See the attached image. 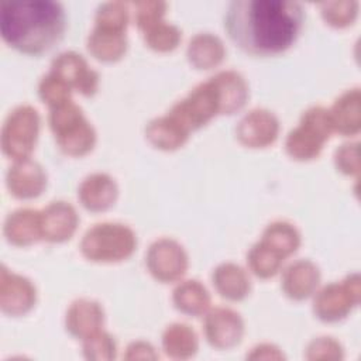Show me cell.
Instances as JSON below:
<instances>
[{
	"label": "cell",
	"instance_id": "1",
	"mask_svg": "<svg viewBox=\"0 0 361 361\" xmlns=\"http://www.w3.org/2000/svg\"><path fill=\"white\" fill-rule=\"evenodd\" d=\"M303 10L296 1L235 0L227 7L224 28L243 51L251 55H276L299 37Z\"/></svg>",
	"mask_w": 361,
	"mask_h": 361
},
{
	"label": "cell",
	"instance_id": "2",
	"mask_svg": "<svg viewBox=\"0 0 361 361\" xmlns=\"http://www.w3.org/2000/svg\"><path fill=\"white\" fill-rule=\"evenodd\" d=\"M0 31L14 49L41 55L61 41L65 31V11L56 1H13L1 6Z\"/></svg>",
	"mask_w": 361,
	"mask_h": 361
},
{
	"label": "cell",
	"instance_id": "3",
	"mask_svg": "<svg viewBox=\"0 0 361 361\" xmlns=\"http://www.w3.org/2000/svg\"><path fill=\"white\" fill-rule=\"evenodd\" d=\"M247 99L248 86L244 78L234 71H223L175 103L166 117L189 135L216 114H231L240 110Z\"/></svg>",
	"mask_w": 361,
	"mask_h": 361
},
{
	"label": "cell",
	"instance_id": "4",
	"mask_svg": "<svg viewBox=\"0 0 361 361\" xmlns=\"http://www.w3.org/2000/svg\"><path fill=\"white\" fill-rule=\"evenodd\" d=\"M49 127L59 148L68 155L80 157L94 147L96 131L72 100L51 107Z\"/></svg>",
	"mask_w": 361,
	"mask_h": 361
},
{
	"label": "cell",
	"instance_id": "5",
	"mask_svg": "<svg viewBox=\"0 0 361 361\" xmlns=\"http://www.w3.org/2000/svg\"><path fill=\"white\" fill-rule=\"evenodd\" d=\"M137 245L135 233L126 224L99 223L80 241L82 254L96 262H116L128 258Z\"/></svg>",
	"mask_w": 361,
	"mask_h": 361
},
{
	"label": "cell",
	"instance_id": "6",
	"mask_svg": "<svg viewBox=\"0 0 361 361\" xmlns=\"http://www.w3.org/2000/svg\"><path fill=\"white\" fill-rule=\"evenodd\" d=\"M333 131L329 110L322 106L307 109L299 124L286 137V152L299 161L316 158Z\"/></svg>",
	"mask_w": 361,
	"mask_h": 361
},
{
	"label": "cell",
	"instance_id": "7",
	"mask_svg": "<svg viewBox=\"0 0 361 361\" xmlns=\"http://www.w3.org/2000/svg\"><path fill=\"white\" fill-rule=\"evenodd\" d=\"M39 133V116L31 106H18L7 116L1 128V149L14 161L30 158Z\"/></svg>",
	"mask_w": 361,
	"mask_h": 361
},
{
	"label": "cell",
	"instance_id": "8",
	"mask_svg": "<svg viewBox=\"0 0 361 361\" xmlns=\"http://www.w3.org/2000/svg\"><path fill=\"white\" fill-rule=\"evenodd\" d=\"M360 300L358 274L348 275L341 282H333L322 288L313 302L314 314L323 322L344 319Z\"/></svg>",
	"mask_w": 361,
	"mask_h": 361
},
{
	"label": "cell",
	"instance_id": "9",
	"mask_svg": "<svg viewBox=\"0 0 361 361\" xmlns=\"http://www.w3.org/2000/svg\"><path fill=\"white\" fill-rule=\"evenodd\" d=\"M145 262L151 275L161 282H173L188 269V255L183 247L168 237L158 238L149 245Z\"/></svg>",
	"mask_w": 361,
	"mask_h": 361
},
{
	"label": "cell",
	"instance_id": "10",
	"mask_svg": "<svg viewBox=\"0 0 361 361\" xmlns=\"http://www.w3.org/2000/svg\"><path fill=\"white\" fill-rule=\"evenodd\" d=\"M49 72L62 79L71 89H75L85 96L94 94L99 87L97 72L87 65L82 55L73 51L59 54L52 61Z\"/></svg>",
	"mask_w": 361,
	"mask_h": 361
},
{
	"label": "cell",
	"instance_id": "11",
	"mask_svg": "<svg viewBox=\"0 0 361 361\" xmlns=\"http://www.w3.org/2000/svg\"><path fill=\"white\" fill-rule=\"evenodd\" d=\"M203 329L207 341L220 350L234 347L244 334L241 316L228 307L212 309L204 317Z\"/></svg>",
	"mask_w": 361,
	"mask_h": 361
},
{
	"label": "cell",
	"instance_id": "12",
	"mask_svg": "<svg viewBox=\"0 0 361 361\" xmlns=\"http://www.w3.org/2000/svg\"><path fill=\"white\" fill-rule=\"evenodd\" d=\"M37 299L35 286L30 279L10 272L4 265L0 271V307L4 313L20 316L32 309Z\"/></svg>",
	"mask_w": 361,
	"mask_h": 361
},
{
	"label": "cell",
	"instance_id": "13",
	"mask_svg": "<svg viewBox=\"0 0 361 361\" xmlns=\"http://www.w3.org/2000/svg\"><path fill=\"white\" fill-rule=\"evenodd\" d=\"M278 118L264 109H255L247 113L235 128L240 142L251 148H261L272 144L278 137Z\"/></svg>",
	"mask_w": 361,
	"mask_h": 361
},
{
	"label": "cell",
	"instance_id": "14",
	"mask_svg": "<svg viewBox=\"0 0 361 361\" xmlns=\"http://www.w3.org/2000/svg\"><path fill=\"white\" fill-rule=\"evenodd\" d=\"M47 186V173L44 168L30 159L14 161L7 172V188L18 199H32L42 193Z\"/></svg>",
	"mask_w": 361,
	"mask_h": 361
},
{
	"label": "cell",
	"instance_id": "15",
	"mask_svg": "<svg viewBox=\"0 0 361 361\" xmlns=\"http://www.w3.org/2000/svg\"><path fill=\"white\" fill-rule=\"evenodd\" d=\"M78 221L79 217L72 204L62 200L52 202L41 212L42 238L52 243L69 240L78 227Z\"/></svg>",
	"mask_w": 361,
	"mask_h": 361
},
{
	"label": "cell",
	"instance_id": "16",
	"mask_svg": "<svg viewBox=\"0 0 361 361\" xmlns=\"http://www.w3.org/2000/svg\"><path fill=\"white\" fill-rule=\"evenodd\" d=\"M117 195L118 189L114 179L100 172L86 176L78 189L80 203L90 212L107 210L114 204Z\"/></svg>",
	"mask_w": 361,
	"mask_h": 361
},
{
	"label": "cell",
	"instance_id": "17",
	"mask_svg": "<svg viewBox=\"0 0 361 361\" xmlns=\"http://www.w3.org/2000/svg\"><path fill=\"white\" fill-rule=\"evenodd\" d=\"M320 271L310 259H298L288 265L282 274V289L286 296L302 300L309 298L317 288Z\"/></svg>",
	"mask_w": 361,
	"mask_h": 361
},
{
	"label": "cell",
	"instance_id": "18",
	"mask_svg": "<svg viewBox=\"0 0 361 361\" xmlns=\"http://www.w3.org/2000/svg\"><path fill=\"white\" fill-rule=\"evenodd\" d=\"M104 322V313L102 306L89 299H78L75 300L65 317L66 330L79 338H86L93 333L99 331Z\"/></svg>",
	"mask_w": 361,
	"mask_h": 361
},
{
	"label": "cell",
	"instance_id": "19",
	"mask_svg": "<svg viewBox=\"0 0 361 361\" xmlns=\"http://www.w3.org/2000/svg\"><path fill=\"white\" fill-rule=\"evenodd\" d=\"M87 49L99 61H118L127 49L126 30L96 24L87 38Z\"/></svg>",
	"mask_w": 361,
	"mask_h": 361
},
{
	"label": "cell",
	"instance_id": "20",
	"mask_svg": "<svg viewBox=\"0 0 361 361\" xmlns=\"http://www.w3.org/2000/svg\"><path fill=\"white\" fill-rule=\"evenodd\" d=\"M4 235L14 245H30L42 238L41 212L18 209L10 213L4 221Z\"/></svg>",
	"mask_w": 361,
	"mask_h": 361
},
{
	"label": "cell",
	"instance_id": "21",
	"mask_svg": "<svg viewBox=\"0 0 361 361\" xmlns=\"http://www.w3.org/2000/svg\"><path fill=\"white\" fill-rule=\"evenodd\" d=\"M213 285L220 296L228 300L244 299L251 288L247 272L237 264L223 262L213 271Z\"/></svg>",
	"mask_w": 361,
	"mask_h": 361
},
{
	"label": "cell",
	"instance_id": "22",
	"mask_svg": "<svg viewBox=\"0 0 361 361\" xmlns=\"http://www.w3.org/2000/svg\"><path fill=\"white\" fill-rule=\"evenodd\" d=\"M333 130L343 135H354L360 130V90L344 92L329 110Z\"/></svg>",
	"mask_w": 361,
	"mask_h": 361
},
{
	"label": "cell",
	"instance_id": "23",
	"mask_svg": "<svg viewBox=\"0 0 361 361\" xmlns=\"http://www.w3.org/2000/svg\"><path fill=\"white\" fill-rule=\"evenodd\" d=\"M226 55L221 39L210 32L195 35L188 45V59L197 69H212L217 66Z\"/></svg>",
	"mask_w": 361,
	"mask_h": 361
},
{
	"label": "cell",
	"instance_id": "24",
	"mask_svg": "<svg viewBox=\"0 0 361 361\" xmlns=\"http://www.w3.org/2000/svg\"><path fill=\"white\" fill-rule=\"evenodd\" d=\"M259 241L285 259L298 250L300 234L296 227L288 221H274L267 226Z\"/></svg>",
	"mask_w": 361,
	"mask_h": 361
},
{
	"label": "cell",
	"instance_id": "25",
	"mask_svg": "<svg viewBox=\"0 0 361 361\" xmlns=\"http://www.w3.org/2000/svg\"><path fill=\"white\" fill-rule=\"evenodd\" d=\"M172 299L178 310L190 316H199L210 306V295L207 289L196 279L180 282L175 288Z\"/></svg>",
	"mask_w": 361,
	"mask_h": 361
},
{
	"label": "cell",
	"instance_id": "26",
	"mask_svg": "<svg viewBox=\"0 0 361 361\" xmlns=\"http://www.w3.org/2000/svg\"><path fill=\"white\" fill-rule=\"evenodd\" d=\"M162 345L166 355L178 360H186L197 351V337L188 324L173 323L164 331Z\"/></svg>",
	"mask_w": 361,
	"mask_h": 361
},
{
	"label": "cell",
	"instance_id": "27",
	"mask_svg": "<svg viewBox=\"0 0 361 361\" xmlns=\"http://www.w3.org/2000/svg\"><path fill=\"white\" fill-rule=\"evenodd\" d=\"M145 135L154 147L165 151L182 147L189 137L166 116L149 121L145 127Z\"/></svg>",
	"mask_w": 361,
	"mask_h": 361
},
{
	"label": "cell",
	"instance_id": "28",
	"mask_svg": "<svg viewBox=\"0 0 361 361\" xmlns=\"http://www.w3.org/2000/svg\"><path fill=\"white\" fill-rule=\"evenodd\" d=\"M142 34L147 45L159 52L175 49L182 37L180 30L176 25L169 24L162 18L144 28Z\"/></svg>",
	"mask_w": 361,
	"mask_h": 361
},
{
	"label": "cell",
	"instance_id": "29",
	"mask_svg": "<svg viewBox=\"0 0 361 361\" xmlns=\"http://www.w3.org/2000/svg\"><path fill=\"white\" fill-rule=\"evenodd\" d=\"M247 262L250 269L257 276L269 278L279 271L283 259L274 251H271L267 245H264L261 241H258L248 251Z\"/></svg>",
	"mask_w": 361,
	"mask_h": 361
},
{
	"label": "cell",
	"instance_id": "30",
	"mask_svg": "<svg viewBox=\"0 0 361 361\" xmlns=\"http://www.w3.org/2000/svg\"><path fill=\"white\" fill-rule=\"evenodd\" d=\"M322 16L324 21L333 27H347L353 24L357 17V1H326L320 4Z\"/></svg>",
	"mask_w": 361,
	"mask_h": 361
},
{
	"label": "cell",
	"instance_id": "31",
	"mask_svg": "<svg viewBox=\"0 0 361 361\" xmlns=\"http://www.w3.org/2000/svg\"><path fill=\"white\" fill-rule=\"evenodd\" d=\"M38 93L44 103H47L49 107H54L71 100L72 89L56 75L49 72L41 79L38 85Z\"/></svg>",
	"mask_w": 361,
	"mask_h": 361
},
{
	"label": "cell",
	"instance_id": "32",
	"mask_svg": "<svg viewBox=\"0 0 361 361\" xmlns=\"http://www.w3.org/2000/svg\"><path fill=\"white\" fill-rule=\"evenodd\" d=\"M83 354L87 360H113L116 357V343L109 333L99 330L83 338Z\"/></svg>",
	"mask_w": 361,
	"mask_h": 361
},
{
	"label": "cell",
	"instance_id": "33",
	"mask_svg": "<svg viewBox=\"0 0 361 361\" xmlns=\"http://www.w3.org/2000/svg\"><path fill=\"white\" fill-rule=\"evenodd\" d=\"M134 18L137 27L142 31L152 23L161 20L166 10V3L164 1H138L134 4Z\"/></svg>",
	"mask_w": 361,
	"mask_h": 361
},
{
	"label": "cell",
	"instance_id": "34",
	"mask_svg": "<svg viewBox=\"0 0 361 361\" xmlns=\"http://www.w3.org/2000/svg\"><path fill=\"white\" fill-rule=\"evenodd\" d=\"M341 357H343V348L331 337L314 338L307 345L306 358L309 360H336Z\"/></svg>",
	"mask_w": 361,
	"mask_h": 361
},
{
	"label": "cell",
	"instance_id": "35",
	"mask_svg": "<svg viewBox=\"0 0 361 361\" xmlns=\"http://www.w3.org/2000/svg\"><path fill=\"white\" fill-rule=\"evenodd\" d=\"M336 166L340 172L345 175H358L360 161H358V144L347 142L343 144L334 155Z\"/></svg>",
	"mask_w": 361,
	"mask_h": 361
},
{
	"label": "cell",
	"instance_id": "36",
	"mask_svg": "<svg viewBox=\"0 0 361 361\" xmlns=\"http://www.w3.org/2000/svg\"><path fill=\"white\" fill-rule=\"evenodd\" d=\"M126 358L128 360H138V358H157V354L154 353V348L151 344L145 341H135L131 343L127 348Z\"/></svg>",
	"mask_w": 361,
	"mask_h": 361
},
{
	"label": "cell",
	"instance_id": "37",
	"mask_svg": "<svg viewBox=\"0 0 361 361\" xmlns=\"http://www.w3.org/2000/svg\"><path fill=\"white\" fill-rule=\"evenodd\" d=\"M282 353L271 344H261L255 348H252V353L248 355V358H282Z\"/></svg>",
	"mask_w": 361,
	"mask_h": 361
}]
</instances>
